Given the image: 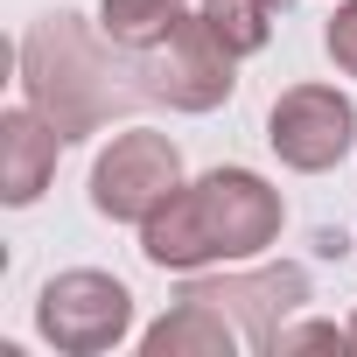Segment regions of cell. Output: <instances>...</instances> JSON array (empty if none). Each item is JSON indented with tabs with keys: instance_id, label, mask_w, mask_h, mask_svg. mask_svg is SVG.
<instances>
[{
	"instance_id": "cell-1",
	"label": "cell",
	"mask_w": 357,
	"mask_h": 357,
	"mask_svg": "<svg viewBox=\"0 0 357 357\" xmlns=\"http://www.w3.org/2000/svg\"><path fill=\"white\" fill-rule=\"evenodd\" d=\"M287 225V204L266 175L252 168H211L204 183H183L147 225L140 252L161 273H204V266H238L259 259Z\"/></svg>"
},
{
	"instance_id": "cell-2",
	"label": "cell",
	"mask_w": 357,
	"mask_h": 357,
	"mask_svg": "<svg viewBox=\"0 0 357 357\" xmlns=\"http://www.w3.org/2000/svg\"><path fill=\"white\" fill-rule=\"evenodd\" d=\"M105 36V29H98ZM98 36L77 22V15H50L22 36V84H29V105L56 119L63 140H84L98 133L112 112H133V105H154L147 91V63L140 50H126L119 63L98 50Z\"/></svg>"
},
{
	"instance_id": "cell-3",
	"label": "cell",
	"mask_w": 357,
	"mask_h": 357,
	"mask_svg": "<svg viewBox=\"0 0 357 357\" xmlns=\"http://www.w3.org/2000/svg\"><path fill=\"white\" fill-rule=\"evenodd\" d=\"M36 329H43V343H56L63 357H98V350L126 343V329H133V294H126V280H112V273H98V266H70V273L43 280V294H36Z\"/></svg>"
},
{
	"instance_id": "cell-4",
	"label": "cell",
	"mask_w": 357,
	"mask_h": 357,
	"mask_svg": "<svg viewBox=\"0 0 357 357\" xmlns=\"http://www.w3.org/2000/svg\"><path fill=\"white\" fill-rule=\"evenodd\" d=\"M175 190H183V147H175L168 133L126 126L91 161V211L112 218V225H147Z\"/></svg>"
},
{
	"instance_id": "cell-5",
	"label": "cell",
	"mask_w": 357,
	"mask_h": 357,
	"mask_svg": "<svg viewBox=\"0 0 357 357\" xmlns=\"http://www.w3.org/2000/svg\"><path fill=\"white\" fill-rule=\"evenodd\" d=\"M140 63H147L154 105H175V112H218V105L238 91V70H231L238 56L218 43V29H211L204 15H183L168 43L140 50Z\"/></svg>"
},
{
	"instance_id": "cell-6",
	"label": "cell",
	"mask_w": 357,
	"mask_h": 357,
	"mask_svg": "<svg viewBox=\"0 0 357 357\" xmlns=\"http://www.w3.org/2000/svg\"><path fill=\"white\" fill-rule=\"evenodd\" d=\"M266 140H273V154H280L294 175H322V168H336V161L350 154V140H357V105H350L336 84H294V91L273 98Z\"/></svg>"
},
{
	"instance_id": "cell-7",
	"label": "cell",
	"mask_w": 357,
	"mask_h": 357,
	"mask_svg": "<svg viewBox=\"0 0 357 357\" xmlns=\"http://www.w3.org/2000/svg\"><path fill=\"white\" fill-rule=\"evenodd\" d=\"M183 294H197V301H218L238 329H245V343L252 350H273V336H280V322L308 301V273L301 266H259V273H218V280H197L190 273V287Z\"/></svg>"
},
{
	"instance_id": "cell-8",
	"label": "cell",
	"mask_w": 357,
	"mask_h": 357,
	"mask_svg": "<svg viewBox=\"0 0 357 357\" xmlns=\"http://www.w3.org/2000/svg\"><path fill=\"white\" fill-rule=\"evenodd\" d=\"M56 154H63L56 119L36 112V105H8V112H0V204L29 211V204L50 190Z\"/></svg>"
},
{
	"instance_id": "cell-9",
	"label": "cell",
	"mask_w": 357,
	"mask_h": 357,
	"mask_svg": "<svg viewBox=\"0 0 357 357\" xmlns=\"http://www.w3.org/2000/svg\"><path fill=\"white\" fill-rule=\"evenodd\" d=\"M140 350H147V357H231V350H238V329H231V315H225L218 301L183 294V301L140 336Z\"/></svg>"
},
{
	"instance_id": "cell-10",
	"label": "cell",
	"mask_w": 357,
	"mask_h": 357,
	"mask_svg": "<svg viewBox=\"0 0 357 357\" xmlns=\"http://www.w3.org/2000/svg\"><path fill=\"white\" fill-rule=\"evenodd\" d=\"M183 0H98V29L112 50H154L175 36Z\"/></svg>"
},
{
	"instance_id": "cell-11",
	"label": "cell",
	"mask_w": 357,
	"mask_h": 357,
	"mask_svg": "<svg viewBox=\"0 0 357 357\" xmlns=\"http://www.w3.org/2000/svg\"><path fill=\"white\" fill-rule=\"evenodd\" d=\"M197 15L218 29L231 56H259L273 43V0H197Z\"/></svg>"
},
{
	"instance_id": "cell-12",
	"label": "cell",
	"mask_w": 357,
	"mask_h": 357,
	"mask_svg": "<svg viewBox=\"0 0 357 357\" xmlns=\"http://www.w3.org/2000/svg\"><path fill=\"white\" fill-rule=\"evenodd\" d=\"M294 350H336V357H343V350H357V343H350V329H336V322H294V329L280 322L273 357H294Z\"/></svg>"
},
{
	"instance_id": "cell-13",
	"label": "cell",
	"mask_w": 357,
	"mask_h": 357,
	"mask_svg": "<svg viewBox=\"0 0 357 357\" xmlns=\"http://www.w3.org/2000/svg\"><path fill=\"white\" fill-rule=\"evenodd\" d=\"M322 50H329V63H336L343 77H357V0H343V8L329 15V29H322Z\"/></svg>"
},
{
	"instance_id": "cell-14",
	"label": "cell",
	"mask_w": 357,
	"mask_h": 357,
	"mask_svg": "<svg viewBox=\"0 0 357 357\" xmlns=\"http://www.w3.org/2000/svg\"><path fill=\"white\" fill-rule=\"evenodd\" d=\"M350 343H357V322H350Z\"/></svg>"
}]
</instances>
